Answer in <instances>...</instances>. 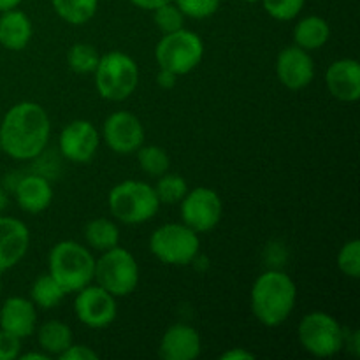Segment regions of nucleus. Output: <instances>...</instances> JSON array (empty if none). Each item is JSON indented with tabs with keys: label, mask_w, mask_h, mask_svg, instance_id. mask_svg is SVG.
I'll list each match as a JSON object with an SVG mask.
<instances>
[{
	"label": "nucleus",
	"mask_w": 360,
	"mask_h": 360,
	"mask_svg": "<svg viewBox=\"0 0 360 360\" xmlns=\"http://www.w3.org/2000/svg\"><path fill=\"white\" fill-rule=\"evenodd\" d=\"M101 60L97 48L86 42H76L70 46L69 53H67V63H69L70 70L76 74H94L97 69V63Z\"/></svg>",
	"instance_id": "27"
},
{
	"label": "nucleus",
	"mask_w": 360,
	"mask_h": 360,
	"mask_svg": "<svg viewBox=\"0 0 360 360\" xmlns=\"http://www.w3.org/2000/svg\"><path fill=\"white\" fill-rule=\"evenodd\" d=\"M51 6L60 20L69 25H84L95 16L98 0H51Z\"/></svg>",
	"instance_id": "24"
},
{
	"label": "nucleus",
	"mask_w": 360,
	"mask_h": 360,
	"mask_svg": "<svg viewBox=\"0 0 360 360\" xmlns=\"http://www.w3.org/2000/svg\"><path fill=\"white\" fill-rule=\"evenodd\" d=\"M130 2H132L136 7H139V9L153 11L157 9V7L164 6V4L171 2V0H130Z\"/></svg>",
	"instance_id": "38"
},
{
	"label": "nucleus",
	"mask_w": 360,
	"mask_h": 360,
	"mask_svg": "<svg viewBox=\"0 0 360 360\" xmlns=\"http://www.w3.org/2000/svg\"><path fill=\"white\" fill-rule=\"evenodd\" d=\"M246 2H259V0H246Z\"/></svg>",
	"instance_id": "43"
},
{
	"label": "nucleus",
	"mask_w": 360,
	"mask_h": 360,
	"mask_svg": "<svg viewBox=\"0 0 360 360\" xmlns=\"http://www.w3.org/2000/svg\"><path fill=\"white\" fill-rule=\"evenodd\" d=\"M60 360H98V354L88 345H70L63 354L58 355Z\"/></svg>",
	"instance_id": "34"
},
{
	"label": "nucleus",
	"mask_w": 360,
	"mask_h": 360,
	"mask_svg": "<svg viewBox=\"0 0 360 360\" xmlns=\"http://www.w3.org/2000/svg\"><path fill=\"white\" fill-rule=\"evenodd\" d=\"M65 297V292L60 287L58 281L51 276V274H42L37 280L32 283L30 288V301L34 302L37 308L51 309L62 302Z\"/></svg>",
	"instance_id": "25"
},
{
	"label": "nucleus",
	"mask_w": 360,
	"mask_h": 360,
	"mask_svg": "<svg viewBox=\"0 0 360 360\" xmlns=\"http://www.w3.org/2000/svg\"><path fill=\"white\" fill-rule=\"evenodd\" d=\"M329 37L330 27L327 20H323L322 16H315V14L299 20V23L294 28L295 46L306 49V51L320 49L327 44Z\"/></svg>",
	"instance_id": "21"
},
{
	"label": "nucleus",
	"mask_w": 360,
	"mask_h": 360,
	"mask_svg": "<svg viewBox=\"0 0 360 360\" xmlns=\"http://www.w3.org/2000/svg\"><path fill=\"white\" fill-rule=\"evenodd\" d=\"M94 280L115 297H127L139 285V264L129 250L118 245L95 260Z\"/></svg>",
	"instance_id": "6"
},
{
	"label": "nucleus",
	"mask_w": 360,
	"mask_h": 360,
	"mask_svg": "<svg viewBox=\"0 0 360 360\" xmlns=\"http://www.w3.org/2000/svg\"><path fill=\"white\" fill-rule=\"evenodd\" d=\"M185 18L206 20L220 9V0H172Z\"/></svg>",
	"instance_id": "32"
},
{
	"label": "nucleus",
	"mask_w": 360,
	"mask_h": 360,
	"mask_svg": "<svg viewBox=\"0 0 360 360\" xmlns=\"http://www.w3.org/2000/svg\"><path fill=\"white\" fill-rule=\"evenodd\" d=\"M21 2H23V0H0V13L9 9H16Z\"/></svg>",
	"instance_id": "40"
},
{
	"label": "nucleus",
	"mask_w": 360,
	"mask_h": 360,
	"mask_svg": "<svg viewBox=\"0 0 360 360\" xmlns=\"http://www.w3.org/2000/svg\"><path fill=\"white\" fill-rule=\"evenodd\" d=\"M49 136L51 122L37 102H18L0 122V150L14 160L37 158L48 146Z\"/></svg>",
	"instance_id": "1"
},
{
	"label": "nucleus",
	"mask_w": 360,
	"mask_h": 360,
	"mask_svg": "<svg viewBox=\"0 0 360 360\" xmlns=\"http://www.w3.org/2000/svg\"><path fill=\"white\" fill-rule=\"evenodd\" d=\"M0 290H2V274H0Z\"/></svg>",
	"instance_id": "42"
},
{
	"label": "nucleus",
	"mask_w": 360,
	"mask_h": 360,
	"mask_svg": "<svg viewBox=\"0 0 360 360\" xmlns=\"http://www.w3.org/2000/svg\"><path fill=\"white\" fill-rule=\"evenodd\" d=\"M202 350L199 333L186 323H174L162 336L158 355L164 360H195Z\"/></svg>",
	"instance_id": "17"
},
{
	"label": "nucleus",
	"mask_w": 360,
	"mask_h": 360,
	"mask_svg": "<svg viewBox=\"0 0 360 360\" xmlns=\"http://www.w3.org/2000/svg\"><path fill=\"white\" fill-rule=\"evenodd\" d=\"M37 341L39 348H41L44 354L56 355L67 350V348L72 345V330L67 326L65 322H60V320H48V322L42 323L37 330Z\"/></svg>",
	"instance_id": "22"
},
{
	"label": "nucleus",
	"mask_w": 360,
	"mask_h": 360,
	"mask_svg": "<svg viewBox=\"0 0 360 360\" xmlns=\"http://www.w3.org/2000/svg\"><path fill=\"white\" fill-rule=\"evenodd\" d=\"M94 77L95 88L102 98L122 102L136 91L139 84V67L132 56L115 49L101 55Z\"/></svg>",
	"instance_id": "5"
},
{
	"label": "nucleus",
	"mask_w": 360,
	"mask_h": 360,
	"mask_svg": "<svg viewBox=\"0 0 360 360\" xmlns=\"http://www.w3.org/2000/svg\"><path fill=\"white\" fill-rule=\"evenodd\" d=\"M297 301V287L283 271L271 269L260 274L250 292V302L255 319L266 327H278L287 322Z\"/></svg>",
	"instance_id": "2"
},
{
	"label": "nucleus",
	"mask_w": 360,
	"mask_h": 360,
	"mask_svg": "<svg viewBox=\"0 0 360 360\" xmlns=\"http://www.w3.org/2000/svg\"><path fill=\"white\" fill-rule=\"evenodd\" d=\"M32 21L23 11L0 13V46L7 51H23L32 39Z\"/></svg>",
	"instance_id": "20"
},
{
	"label": "nucleus",
	"mask_w": 360,
	"mask_h": 360,
	"mask_svg": "<svg viewBox=\"0 0 360 360\" xmlns=\"http://www.w3.org/2000/svg\"><path fill=\"white\" fill-rule=\"evenodd\" d=\"M326 86L340 102H357L360 98V65L355 58H340L326 70Z\"/></svg>",
	"instance_id": "18"
},
{
	"label": "nucleus",
	"mask_w": 360,
	"mask_h": 360,
	"mask_svg": "<svg viewBox=\"0 0 360 360\" xmlns=\"http://www.w3.org/2000/svg\"><path fill=\"white\" fill-rule=\"evenodd\" d=\"M179 213H181L183 224L188 225L197 234L210 232L220 224L224 214V204L220 195L213 188L197 186L188 188L186 195L179 202Z\"/></svg>",
	"instance_id": "10"
},
{
	"label": "nucleus",
	"mask_w": 360,
	"mask_h": 360,
	"mask_svg": "<svg viewBox=\"0 0 360 360\" xmlns=\"http://www.w3.org/2000/svg\"><path fill=\"white\" fill-rule=\"evenodd\" d=\"M199 250V234L183 221L160 225L150 238V252L167 266H188L195 262Z\"/></svg>",
	"instance_id": "8"
},
{
	"label": "nucleus",
	"mask_w": 360,
	"mask_h": 360,
	"mask_svg": "<svg viewBox=\"0 0 360 360\" xmlns=\"http://www.w3.org/2000/svg\"><path fill=\"white\" fill-rule=\"evenodd\" d=\"M37 327V306L27 297L13 295L4 301L0 308V329L25 340L35 333Z\"/></svg>",
	"instance_id": "16"
},
{
	"label": "nucleus",
	"mask_w": 360,
	"mask_h": 360,
	"mask_svg": "<svg viewBox=\"0 0 360 360\" xmlns=\"http://www.w3.org/2000/svg\"><path fill=\"white\" fill-rule=\"evenodd\" d=\"M221 360H253L255 359V354H252L246 348H232V350H227L225 354L220 355Z\"/></svg>",
	"instance_id": "36"
},
{
	"label": "nucleus",
	"mask_w": 360,
	"mask_h": 360,
	"mask_svg": "<svg viewBox=\"0 0 360 360\" xmlns=\"http://www.w3.org/2000/svg\"><path fill=\"white\" fill-rule=\"evenodd\" d=\"M84 239L88 246L97 252H108L120 245V229L118 225L108 218H95L88 221L84 227Z\"/></svg>",
	"instance_id": "23"
},
{
	"label": "nucleus",
	"mask_w": 360,
	"mask_h": 360,
	"mask_svg": "<svg viewBox=\"0 0 360 360\" xmlns=\"http://www.w3.org/2000/svg\"><path fill=\"white\" fill-rule=\"evenodd\" d=\"M338 267L345 276L357 280L360 276V241L352 239L341 246L338 253Z\"/></svg>",
	"instance_id": "30"
},
{
	"label": "nucleus",
	"mask_w": 360,
	"mask_h": 360,
	"mask_svg": "<svg viewBox=\"0 0 360 360\" xmlns=\"http://www.w3.org/2000/svg\"><path fill=\"white\" fill-rule=\"evenodd\" d=\"M108 206L112 217L123 225H141L150 221L162 204L150 183L125 179L111 188Z\"/></svg>",
	"instance_id": "4"
},
{
	"label": "nucleus",
	"mask_w": 360,
	"mask_h": 360,
	"mask_svg": "<svg viewBox=\"0 0 360 360\" xmlns=\"http://www.w3.org/2000/svg\"><path fill=\"white\" fill-rule=\"evenodd\" d=\"M21 354V340L0 329V360H14Z\"/></svg>",
	"instance_id": "33"
},
{
	"label": "nucleus",
	"mask_w": 360,
	"mask_h": 360,
	"mask_svg": "<svg viewBox=\"0 0 360 360\" xmlns=\"http://www.w3.org/2000/svg\"><path fill=\"white\" fill-rule=\"evenodd\" d=\"M30 246V231L21 220L0 214V274L25 259Z\"/></svg>",
	"instance_id": "15"
},
{
	"label": "nucleus",
	"mask_w": 360,
	"mask_h": 360,
	"mask_svg": "<svg viewBox=\"0 0 360 360\" xmlns=\"http://www.w3.org/2000/svg\"><path fill=\"white\" fill-rule=\"evenodd\" d=\"M7 202H9V199H7L6 190L0 188V214H2L4 210H6V207H7Z\"/></svg>",
	"instance_id": "41"
},
{
	"label": "nucleus",
	"mask_w": 360,
	"mask_h": 360,
	"mask_svg": "<svg viewBox=\"0 0 360 360\" xmlns=\"http://www.w3.org/2000/svg\"><path fill=\"white\" fill-rule=\"evenodd\" d=\"M271 18L278 21H290L301 14L306 0H260Z\"/></svg>",
	"instance_id": "31"
},
{
	"label": "nucleus",
	"mask_w": 360,
	"mask_h": 360,
	"mask_svg": "<svg viewBox=\"0 0 360 360\" xmlns=\"http://www.w3.org/2000/svg\"><path fill=\"white\" fill-rule=\"evenodd\" d=\"M14 199L21 211L39 214L48 210L53 202V188L48 178L41 174H28L18 179L14 186Z\"/></svg>",
	"instance_id": "19"
},
{
	"label": "nucleus",
	"mask_w": 360,
	"mask_h": 360,
	"mask_svg": "<svg viewBox=\"0 0 360 360\" xmlns=\"http://www.w3.org/2000/svg\"><path fill=\"white\" fill-rule=\"evenodd\" d=\"M20 357L23 360H48L51 359L48 354H44V352H28V354H20Z\"/></svg>",
	"instance_id": "39"
},
{
	"label": "nucleus",
	"mask_w": 360,
	"mask_h": 360,
	"mask_svg": "<svg viewBox=\"0 0 360 360\" xmlns=\"http://www.w3.org/2000/svg\"><path fill=\"white\" fill-rule=\"evenodd\" d=\"M276 76L288 90H302L315 79V62L306 49L288 46L276 58Z\"/></svg>",
	"instance_id": "14"
},
{
	"label": "nucleus",
	"mask_w": 360,
	"mask_h": 360,
	"mask_svg": "<svg viewBox=\"0 0 360 360\" xmlns=\"http://www.w3.org/2000/svg\"><path fill=\"white\" fill-rule=\"evenodd\" d=\"M48 269L65 294H76L86 285L94 283V253L72 239L60 241L49 252Z\"/></svg>",
	"instance_id": "3"
},
{
	"label": "nucleus",
	"mask_w": 360,
	"mask_h": 360,
	"mask_svg": "<svg viewBox=\"0 0 360 360\" xmlns=\"http://www.w3.org/2000/svg\"><path fill=\"white\" fill-rule=\"evenodd\" d=\"M153 20L158 30L162 32V35L185 28V14L178 9V6L172 0L153 9Z\"/></svg>",
	"instance_id": "29"
},
{
	"label": "nucleus",
	"mask_w": 360,
	"mask_h": 360,
	"mask_svg": "<svg viewBox=\"0 0 360 360\" xmlns=\"http://www.w3.org/2000/svg\"><path fill=\"white\" fill-rule=\"evenodd\" d=\"M345 347L347 350H350L355 357L360 355V336H359V330H352V333H347L345 336Z\"/></svg>",
	"instance_id": "37"
},
{
	"label": "nucleus",
	"mask_w": 360,
	"mask_h": 360,
	"mask_svg": "<svg viewBox=\"0 0 360 360\" xmlns=\"http://www.w3.org/2000/svg\"><path fill=\"white\" fill-rule=\"evenodd\" d=\"M178 77L179 76H176L171 70L160 69L157 74V84L160 88H164V90H171V88H174L176 83H178Z\"/></svg>",
	"instance_id": "35"
},
{
	"label": "nucleus",
	"mask_w": 360,
	"mask_h": 360,
	"mask_svg": "<svg viewBox=\"0 0 360 360\" xmlns=\"http://www.w3.org/2000/svg\"><path fill=\"white\" fill-rule=\"evenodd\" d=\"M101 134L88 120H74L58 136L60 153L74 164H88L97 155Z\"/></svg>",
	"instance_id": "13"
},
{
	"label": "nucleus",
	"mask_w": 360,
	"mask_h": 360,
	"mask_svg": "<svg viewBox=\"0 0 360 360\" xmlns=\"http://www.w3.org/2000/svg\"><path fill=\"white\" fill-rule=\"evenodd\" d=\"M74 313L83 326L90 329H104L115 322L118 315L116 297L98 285H86L76 292Z\"/></svg>",
	"instance_id": "11"
},
{
	"label": "nucleus",
	"mask_w": 360,
	"mask_h": 360,
	"mask_svg": "<svg viewBox=\"0 0 360 360\" xmlns=\"http://www.w3.org/2000/svg\"><path fill=\"white\" fill-rule=\"evenodd\" d=\"M347 330L333 315L326 311H311L299 322L297 340L309 355L327 359L338 355L345 348Z\"/></svg>",
	"instance_id": "9"
},
{
	"label": "nucleus",
	"mask_w": 360,
	"mask_h": 360,
	"mask_svg": "<svg viewBox=\"0 0 360 360\" xmlns=\"http://www.w3.org/2000/svg\"><path fill=\"white\" fill-rule=\"evenodd\" d=\"M102 137L115 153L132 155L144 144V127L134 112L115 111L105 118Z\"/></svg>",
	"instance_id": "12"
},
{
	"label": "nucleus",
	"mask_w": 360,
	"mask_h": 360,
	"mask_svg": "<svg viewBox=\"0 0 360 360\" xmlns=\"http://www.w3.org/2000/svg\"><path fill=\"white\" fill-rule=\"evenodd\" d=\"M136 153L139 167L144 174L158 178V176L169 172L171 158H169L167 151H165L164 148L157 146V144H143Z\"/></svg>",
	"instance_id": "26"
},
{
	"label": "nucleus",
	"mask_w": 360,
	"mask_h": 360,
	"mask_svg": "<svg viewBox=\"0 0 360 360\" xmlns=\"http://www.w3.org/2000/svg\"><path fill=\"white\" fill-rule=\"evenodd\" d=\"M0 153H2V150H0Z\"/></svg>",
	"instance_id": "44"
},
{
	"label": "nucleus",
	"mask_w": 360,
	"mask_h": 360,
	"mask_svg": "<svg viewBox=\"0 0 360 360\" xmlns=\"http://www.w3.org/2000/svg\"><path fill=\"white\" fill-rule=\"evenodd\" d=\"M204 58V42L199 34L186 28L162 35L155 46L158 69H167L176 76L192 72Z\"/></svg>",
	"instance_id": "7"
},
{
	"label": "nucleus",
	"mask_w": 360,
	"mask_h": 360,
	"mask_svg": "<svg viewBox=\"0 0 360 360\" xmlns=\"http://www.w3.org/2000/svg\"><path fill=\"white\" fill-rule=\"evenodd\" d=\"M155 192H157L160 204L172 206V204L181 202L183 197L186 195V192H188V183H186V179L183 176L165 172V174L158 176Z\"/></svg>",
	"instance_id": "28"
}]
</instances>
